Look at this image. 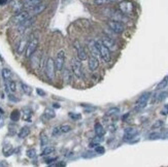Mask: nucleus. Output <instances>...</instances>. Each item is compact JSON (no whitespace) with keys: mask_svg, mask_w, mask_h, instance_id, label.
<instances>
[{"mask_svg":"<svg viewBox=\"0 0 168 167\" xmlns=\"http://www.w3.org/2000/svg\"><path fill=\"white\" fill-rule=\"evenodd\" d=\"M119 9L123 15H131L134 11V4L129 0H124L119 3Z\"/></svg>","mask_w":168,"mask_h":167,"instance_id":"3","label":"nucleus"},{"mask_svg":"<svg viewBox=\"0 0 168 167\" xmlns=\"http://www.w3.org/2000/svg\"><path fill=\"white\" fill-rule=\"evenodd\" d=\"M95 44H96V48H97V50H98V52H99V55H100V57L102 58V60H103L104 62H106V63H108L111 59L110 51H109L101 41H95Z\"/></svg>","mask_w":168,"mask_h":167,"instance_id":"1","label":"nucleus"},{"mask_svg":"<svg viewBox=\"0 0 168 167\" xmlns=\"http://www.w3.org/2000/svg\"><path fill=\"white\" fill-rule=\"evenodd\" d=\"M65 63V53L64 51H60L58 53L57 57H56V60H55V66H56V69L58 71H61L64 67Z\"/></svg>","mask_w":168,"mask_h":167,"instance_id":"9","label":"nucleus"},{"mask_svg":"<svg viewBox=\"0 0 168 167\" xmlns=\"http://www.w3.org/2000/svg\"><path fill=\"white\" fill-rule=\"evenodd\" d=\"M118 113H119V108H111L107 111V116H112V115H116Z\"/></svg>","mask_w":168,"mask_h":167,"instance_id":"37","label":"nucleus"},{"mask_svg":"<svg viewBox=\"0 0 168 167\" xmlns=\"http://www.w3.org/2000/svg\"><path fill=\"white\" fill-rule=\"evenodd\" d=\"M74 46H75V49H76V52H78V59H80V61H85V60H87L88 56H87V53H86V51L84 50L83 46H80L78 41H75L74 42Z\"/></svg>","mask_w":168,"mask_h":167,"instance_id":"12","label":"nucleus"},{"mask_svg":"<svg viewBox=\"0 0 168 167\" xmlns=\"http://www.w3.org/2000/svg\"><path fill=\"white\" fill-rule=\"evenodd\" d=\"M60 132H61V130H60V127H55L54 130H53V135H58Z\"/></svg>","mask_w":168,"mask_h":167,"instance_id":"40","label":"nucleus"},{"mask_svg":"<svg viewBox=\"0 0 168 167\" xmlns=\"http://www.w3.org/2000/svg\"><path fill=\"white\" fill-rule=\"evenodd\" d=\"M1 74H2L3 80H5V82L11 80V76H13V73H11V71L8 69V68H3V69L1 70Z\"/></svg>","mask_w":168,"mask_h":167,"instance_id":"18","label":"nucleus"},{"mask_svg":"<svg viewBox=\"0 0 168 167\" xmlns=\"http://www.w3.org/2000/svg\"><path fill=\"white\" fill-rule=\"evenodd\" d=\"M6 2H7V0H0V5L5 4Z\"/></svg>","mask_w":168,"mask_h":167,"instance_id":"44","label":"nucleus"},{"mask_svg":"<svg viewBox=\"0 0 168 167\" xmlns=\"http://www.w3.org/2000/svg\"><path fill=\"white\" fill-rule=\"evenodd\" d=\"M46 7H47V5L44 4V3H38L37 5H35V6H33V7H31L29 10V13H31V15H33V17H35V15H39V13H41L42 11H44V9H46Z\"/></svg>","mask_w":168,"mask_h":167,"instance_id":"11","label":"nucleus"},{"mask_svg":"<svg viewBox=\"0 0 168 167\" xmlns=\"http://www.w3.org/2000/svg\"><path fill=\"white\" fill-rule=\"evenodd\" d=\"M114 1H118V0H94V4L104 5V4H107V3L114 2Z\"/></svg>","mask_w":168,"mask_h":167,"instance_id":"27","label":"nucleus"},{"mask_svg":"<svg viewBox=\"0 0 168 167\" xmlns=\"http://www.w3.org/2000/svg\"><path fill=\"white\" fill-rule=\"evenodd\" d=\"M6 86H7V88H9V90L11 91V92H16L17 90V85L16 82H13V80H9L6 82Z\"/></svg>","mask_w":168,"mask_h":167,"instance_id":"25","label":"nucleus"},{"mask_svg":"<svg viewBox=\"0 0 168 167\" xmlns=\"http://www.w3.org/2000/svg\"><path fill=\"white\" fill-rule=\"evenodd\" d=\"M20 117H21V113L18 109H15V111H11V120L13 122H18L20 120Z\"/></svg>","mask_w":168,"mask_h":167,"instance_id":"22","label":"nucleus"},{"mask_svg":"<svg viewBox=\"0 0 168 167\" xmlns=\"http://www.w3.org/2000/svg\"><path fill=\"white\" fill-rule=\"evenodd\" d=\"M8 98H9V100H11V101H16V102L17 101H19L18 98H15V96L13 95H9L8 96Z\"/></svg>","mask_w":168,"mask_h":167,"instance_id":"42","label":"nucleus"},{"mask_svg":"<svg viewBox=\"0 0 168 167\" xmlns=\"http://www.w3.org/2000/svg\"><path fill=\"white\" fill-rule=\"evenodd\" d=\"M102 140H103L102 136H98V135H97V137H95L94 139H92V140H91L90 147H96V146H98V144H100Z\"/></svg>","mask_w":168,"mask_h":167,"instance_id":"24","label":"nucleus"},{"mask_svg":"<svg viewBox=\"0 0 168 167\" xmlns=\"http://www.w3.org/2000/svg\"><path fill=\"white\" fill-rule=\"evenodd\" d=\"M167 97H168V91H163L162 93H160V95L158 96V101L161 102V101L165 100Z\"/></svg>","mask_w":168,"mask_h":167,"instance_id":"29","label":"nucleus"},{"mask_svg":"<svg viewBox=\"0 0 168 167\" xmlns=\"http://www.w3.org/2000/svg\"><path fill=\"white\" fill-rule=\"evenodd\" d=\"M27 44H28V40H27L26 38H23L21 41H20V44H19V46H18V53L19 54H22L24 51H26Z\"/></svg>","mask_w":168,"mask_h":167,"instance_id":"19","label":"nucleus"},{"mask_svg":"<svg viewBox=\"0 0 168 167\" xmlns=\"http://www.w3.org/2000/svg\"><path fill=\"white\" fill-rule=\"evenodd\" d=\"M94 130H95L96 135H98V136H103L104 133H105V130H104L103 126H102L100 123H96L95 124V126H94Z\"/></svg>","mask_w":168,"mask_h":167,"instance_id":"17","label":"nucleus"},{"mask_svg":"<svg viewBox=\"0 0 168 167\" xmlns=\"http://www.w3.org/2000/svg\"><path fill=\"white\" fill-rule=\"evenodd\" d=\"M37 93H38L39 95H41V96H44V95H46V93H44V91L39 90V89H37Z\"/></svg>","mask_w":168,"mask_h":167,"instance_id":"43","label":"nucleus"},{"mask_svg":"<svg viewBox=\"0 0 168 167\" xmlns=\"http://www.w3.org/2000/svg\"><path fill=\"white\" fill-rule=\"evenodd\" d=\"M101 42H102V44H103L104 46H105L110 52H114V51H116V50H118V44H116V41H114L112 38H110V37H107V36H105V37H103V38H102Z\"/></svg>","mask_w":168,"mask_h":167,"instance_id":"10","label":"nucleus"},{"mask_svg":"<svg viewBox=\"0 0 168 167\" xmlns=\"http://www.w3.org/2000/svg\"><path fill=\"white\" fill-rule=\"evenodd\" d=\"M167 84H168V80L167 78H164V80L157 86V89H163V88H165L166 86H167Z\"/></svg>","mask_w":168,"mask_h":167,"instance_id":"33","label":"nucleus"},{"mask_svg":"<svg viewBox=\"0 0 168 167\" xmlns=\"http://www.w3.org/2000/svg\"><path fill=\"white\" fill-rule=\"evenodd\" d=\"M64 78L66 82H69V80H71V73H70V71L68 69L64 70Z\"/></svg>","mask_w":168,"mask_h":167,"instance_id":"32","label":"nucleus"},{"mask_svg":"<svg viewBox=\"0 0 168 167\" xmlns=\"http://www.w3.org/2000/svg\"><path fill=\"white\" fill-rule=\"evenodd\" d=\"M56 66H55V61L53 58H49L46 62V74L49 77L51 80H55V76H56Z\"/></svg>","mask_w":168,"mask_h":167,"instance_id":"4","label":"nucleus"},{"mask_svg":"<svg viewBox=\"0 0 168 167\" xmlns=\"http://www.w3.org/2000/svg\"><path fill=\"white\" fill-rule=\"evenodd\" d=\"M99 66V61L97 60V58L94 56H92L89 59V68H90L91 71H95Z\"/></svg>","mask_w":168,"mask_h":167,"instance_id":"15","label":"nucleus"},{"mask_svg":"<svg viewBox=\"0 0 168 167\" xmlns=\"http://www.w3.org/2000/svg\"><path fill=\"white\" fill-rule=\"evenodd\" d=\"M71 70H72L73 74L76 77L80 78L83 76V68H82V63H80V60L78 59H72L71 61Z\"/></svg>","mask_w":168,"mask_h":167,"instance_id":"7","label":"nucleus"},{"mask_svg":"<svg viewBox=\"0 0 168 167\" xmlns=\"http://www.w3.org/2000/svg\"><path fill=\"white\" fill-rule=\"evenodd\" d=\"M71 126L70 125H63V126L60 127V130H61V132L62 133H67V132H69L70 130H71Z\"/></svg>","mask_w":168,"mask_h":167,"instance_id":"30","label":"nucleus"},{"mask_svg":"<svg viewBox=\"0 0 168 167\" xmlns=\"http://www.w3.org/2000/svg\"><path fill=\"white\" fill-rule=\"evenodd\" d=\"M161 113H162L163 116H167L168 115V104H165V105H164L163 109L161 111Z\"/></svg>","mask_w":168,"mask_h":167,"instance_id":"38","label":"nucleus"},{"mask_svg":"<svg viewBox=\"0 0 168 167\" xmlns=\"http://www.w3.org/2000/svg\"><path fill=\"white\" fill-rule=\"evenodd\" d=\"M55 161H56V158H47V159H46V163H47V164L55 162Z\"/></svg>","mask_w":168,"mask_h":167,"instance_id":"41","label":"nucleus"},{"mask_svg":"<svg viewBox=\"0 0 168 167\" xmlns=\"http://www.w3.org/2000/svg\"><path fill=\"white\" fill-rule=\"evenodd\" d=\"M55 116H56V113H55V111H53V109H51V108H47L46 111H44V117H47V119H52V118H54Z\"/></svg>","mask_w":168,"mask_h":167,"instance_id":"26","label":"nucleus"},{"mask_svg":"<svg viewBox=\"0 0 168 167\" xmlns=\"http://www.w3.org/2000/svg\"><path fill=\"white\" fill-rule=\"evenodd\" d=\"M95 152L97 153V154H104V152H105V149H104L103 147H101V146H96L95 147Z\"/></svg>","mask_w":168,"mask_h":167,"instance_id":"34","label":"nucleus"},{"mask_svg":"<svg viewBox=\"0 0 168 167\" xmlns=\"http://www.w3.org/2000/svg\"><path fill=\"white\" fill-rule=\"evenodd\" d=\"M137 134H138L137 129H135V128H127L126 130H125V133H124V139H125V140H130V139L134 138Z\"/></svg>","mask_w":168,"mask_h":167,"instance_id":"13","label":"nucleus"},{"mask_svg":"<svg viewBox=\"0 0 168 167\" xmlns=\"http://www.w3.org/2000/svg\"><path fill=\"white\" fill-rule=\"evenodd\" d=\"M41 1L42 0H23L24 7L30 9L31 7H33V6H35V5H37L38 3L41 2Z\"/></svg>","mask_w":168,"mask_h":167,"instance_id":"16","label":"nucleus"},{"mask_svg":"<svg viewBox=\"0 0 168 167\" xmlns=\"http://www.w3.org/2000/svg\"><path fill=\"white\" fill-rule=\"evenodd\" d=\"M107 26L109 27V29H110L114 33L116 34H121L123 33L125 31V25L122 22H120V21L118 20H110L107 22Z\"/></svg>","mask_w":168,"mask_h":167,"instance_id":"2","label":"nucleus"},{"mask_svg":"<svg viewBox=\"0 0 168 167\" xmlns=\"http://www.w3.org/2000/svg\"><path fill=\"white\" fill-rule=\"evenodd\" d=\"M11 5L13 9L16 11V13H19V11H22L24 8V2L23 1H20V0H11Z\"/></svg>","mask_w":168,"mask_h":167,"instance_id":"14","label":"nucleus"},{"mask_svg":"<svg viewBox=\"0 0 168 167\" xmlns=\"http://www.w3.org/2000/svg\"><path fill=\"white\" fill-rule=\"evenodd\" d=\"M161 136V134L160 133H152L149 135V139H151V140H153V139H158V138H160Z\"/></svg>","mask_w":168,"mask_h":167,"instance_id":"35","label":"nucleus"},{"mask_svg":"<svg viewBox=\"0 0 168 167\" xmlns=\"http://www.w3.org/2000/svg\"><path fill=\"white\" fill-rule=\"evenodd\" d=\"M30 17H33L31 15V13H29V10H22V11H19L16 15H13V19H11V22L13 24H17V25H20L21 23H23L24 21H26Z\"/></svg>","mask_w":168,"mask_h":167,"instance_id":"6","label":"nucleus"},{"mask_svg":"<svg viewBox=\"0 0 168 167\" xmlns=\"http://www.w3.org/2000/svg\"><path fill=\"white\" fill-rule=\"evenodd\" d=\"M29 133H30V129H29L28 127H23V128L20 130V132L18 133V136L20 137V138H26L29 135Z\"/></svg>","mask_w":168,"mask_h":167,"instance_id":"21","label":"nucleus"},{"mask_svg":"<svg viewBox=\"0 0 168 167\" xmlns=\"http://www.w3.org/2000/svg\"><path fill=\"white\" fill-rule=\"evenodd\" d=\"M55 152V148L54 147H46L42 150L41 155L42 156H49V155L53 154Z\"/></svg>","mask_w":168,"mask_h":167,"instance_id":"23","label":"nucleus"},{"mask_svg":"<svg viewBox=\"0 0 168 167\" xmlns=\"http://www.w3.org/2000/svg\"><path fill=\"white\" fill-rule=\"evenodd\" d=\"M27 156H28L29 158H34L35 156H36V151L34 149H30V150H28L27 151Z\"/></svg>","mask_w":168,"mask_h":167,"instance_id":"31","label":"nucleus"},{"mask_svg":"<svg viewBox=\"0 0 168 167\" xmlns=\"http://www.w3.org/2000/svg\"><path fill=\"white\" fill-rule=\"evenodd\" d=\"M21 87H22V90L24 91V93H26L27 95H30V94H31V88L29 87V86H27L26 84L22 82Z\"/></svg>","mask_w":168,"mask_h":167,"instance_id":"28","label":"nucleus"},{"mask_svg":"<svg viewBox=\"0 0 168 167\" xmlns=\"http://www.w3.org/2000/svg\"><path fill=\"white\" fill-rule=\"evenodd\" d=\"M89 49H90L91 53H92V56L97 57L99 55V52L96 48L95 41H89Z\"/></svg>","mask_w":168,"mask_h":167,"instance_id":"20","label":"nucleus"},{"mask_svg":"<svg viewBox=\"0 0 168 167\" xmlns=\"http://www.w3.org/2000/svg\"><path fill=\"white\" fill-rule=\"evenodd\" d=\"M163 125V122L161 121V120H158L157 122H156L154 125L152 126V129H157V128H160L161 126Z\"/></svg>","mask_w":168,"mask_h":167,"instance_id":"36","label":"nucleus"},{"mask_svg":"<svg viewBox=\"0 0 168 167\" xmlns=\"http://www.w3.org/2000/svg\"><path fill=\"white\" fill-rule=\"evenodd\" d=\"M69 117H70L71 119H73L74 121H76V120L80 119V115H75V113H69Z\"/></svg>","mask_w":168,"mask_h":167,"instance_id":"39","label":"nucleus"},{"mask_svg":"<svg viewBox=\"0 0 168 167\" xmlns=\"http://www.w3.org/2000/svg\"><path fill=\"white\" fill-rule=\"evenodd\" d=\"M151 97V93L150 92H147L145 94H142L139 98H138V100L136 101V106H135V109L137 111H140L142 108H145L147 106V102H149V99Z\"/></svg>","mask_w":168,"mask_h":167,"instance_id":"8","label":"nucleus"},{"mask_svg":"<svg viewBox=\"0 0 168 167\" xmlns=\"http://www.w3.org/2000/svg\"><path fill=\"white\" fill-rule=\"evenodd\" d=\"M38 44H39V40L37 37H33L31 38L30 40L28 41V44H27V48H26V57L27 58H30L32 55L36 52L37 48H38Z\"/></svg>","mask_w":168,"mask_h":167,"instance_id":"5","label":"nucleus"}]
</instances>
